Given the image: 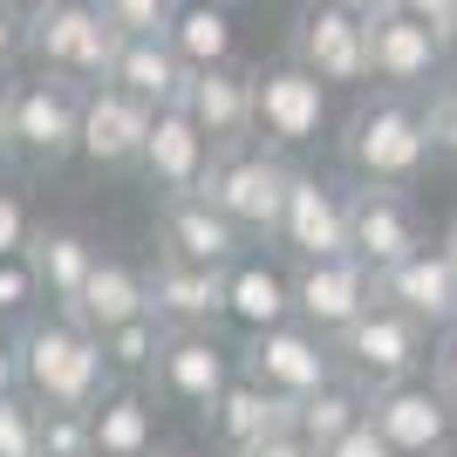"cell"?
I'll use <instances>...</instances> for the list:
<instances>
[{
	"instance_id": "cell-50",
	"label": "cell",
	"mask_w": 457,
	"mask_h": 457,
	"mask_svg": "<svg viewBox=\"0 0 457 457\" xmlns=\"http://www.w3.org/2000/svg\"><path fill=\"white\" fill-rule=\"evenodd\" d=\"M0 82H7V76H0Z\"/></svg>"
},
{
	"instance_id": "cell-32",
	"label": "cell",
	"mask_w": 457,
	"mask_h": 457,
	"mask_svg": "<svg viewBox=\"0 0 457 457\" xmlns=\"http://www.w3.org/2000/svg\"><path fill=\"white\" fill-rule=\"evenodd\" d=\"M96 7L110 14L116 35L130 41V35H171V21H178L185 0H96Z\"/></svg>"
},
{
	"instance_id": "cell-15",
	"label": "cell",
	"mask_w": 457,
	"mask_h": 457,
	"mask_svg": "<svg viewBox=\"0 0 457 457\" xmlns=\"http://www.w3.org/2000/svg\"><path fill=\"white\" fill-rule=\"evenodd\" d=\"M151 130H157L151 103H137V96L116 89V82H96L89 89V110H82V157H89L96 171H137Z\"/></svg>"
},
{
	"instance_id": "cell-42",
	"label": "cell",
	"mask_w": 457,
	"mask_h": 457,
	"mask_svg": "<svg viewBox=\"0 0 457 457\" xmlns=\"http://www.w3.org/2000/svg\"><path fill=\"white\" fill-rule=\"evenodd\" d=\"M396 7H403V14H417V21H430L437 35H444V21L457 14V0H396Z\"/></svg>"
},
{
	"instance_id": "cell-24",
	"label": "cell",
	"mask_w": 457,
	"mask_h": 457,
	"mask_svg": "<svg viewBox=\"0 0 457 457\" xmlns=\"http://www.w3.org/2000/svg\"><path fill=\"white\" fill-rule=\"evenodd\" d=\"M89 335H116V328H130L151 314V267H130V260H116V253H103L89 273V287H82V301L69 307Z\"/></svg>"
},
{
	"instance_id": "cell-27",
	"label": "cell",
	"mask_w": 457,
	"mask_h": 457,
	"mask_svg": "<svg viewBox=\"0 0 457 457\" xmlns=\"http://www.w3.org/2000/svg\"><path fill=\"white\" fill-rule=\"evenodd\" d=\"M28 260H35V273H41L48 307H55V314H69V307L82 301V287H89V273H96V260H103V253H96L76 226H35Z\"/></svg>"
},
{
	"instance_id": "cell-38",
	"label": "cell",
	"mask_w": 457,
	"mask_h": 457,
	"mask_svg": "<svg viewBox=\"0 0 457 457\" xmlns=\"http://www.w3.org/2000/svg\"><path fill=\"white\" fill-rule=\"evenodd\" d=\"M14 55H28V14L14 0H0V76L14 69Z\"/></svg>"
},
{
	"instance_id": "cell-3",
	"label": "cell",
	"mask_w": 457,
	"mask_h": 457,
	"mask_svg": "<svg viewBox=\"0 0 457 457\" xmlns=\"http://www.w3.org/2000/svg\"><path fill=\"white\" fill-rule=\"evenodd\" d=\"M294 164L287 151L273 144H232V151L212 157V178H205V198L226 212L232 226L246 232V239H280V219H287V198H294Z\"/></svg>"
},
{
	"instance_id": "cell-14",
	"label": "cell",
	"mask_w": 457,
	"mask_h": 457,
	"mask_svg": "<svg viewBox=\"0 0 457 457\" xmlns=\"http://www.w3.org/2000/svg\"><path fill=\"white\" fill-rule=\"evenodd\" d=\"M260 89V144L273 151H307L328 130V82L307 76L301 62H273L253 76Z\"/></svg>"
},
{
	"instance_id": "cell-29",
	"label": "cell",
	"mask_w": 457,
	"mask_h": 457,
	"mask_svg": "<svg viewBox=\"0 0 457 457\" xmlns=\"http://www.w3.org/2000/svg\"><path fill=\"white\" fill-rule=\"evenodd\" d=\"M362 417H369V396H362L348 376H342V382H328V389H314V396H301V437L314 444V451L342 444Z\"/></svg>"
},
{
	"instance_id": "cell-25",
	"label": "cell",
	"mask_w": 457,
	"mask_h": 457,
	"mask_svg": "<svg viewBox=\"0 0 457 457\" xmlns=\"http://www.w3.org/2000/svg\"><path fill=\"white\" fill-rule=\"evenodd\" d=\"M116 89H130L137 103H151V110H178L191 89V62L171 48V35H130L116 48V69H110Z\"/></svg>"
},
{
	"instance_id": "cell-22",
	"label": "cell",
	"mask_w": 457,
	"mask_h": 457,
	"mask_svg": "<svg viewBox=\"0 0 457 457\" xmlns=\"http://www.w3.org/2000/svg\"><path fill=\"white\" fill-rule=\"evenodd\" d=\"M382 301L417 314L430 335H451L457 328V260H451V246H423L403 267H389L382 273Z\"/></svg>"
},
{
	"instance_id": "cell-19",
	"label": "cell",
	"mask_w": 457,
	"mask_h": 457,
	"mask_svg": "<svg viewBox=\"0 0 457 457\" xmlns=\"http://www.w3.org/2000/svg\"><path fill=\"white\" fill-rule=\"evenodd\" d=\"M212 157H219V144H212L185 110H157V130H151V144H144V164H137V171H144V185H151L157 198H191V191H205Z\"/></svg>"
},
{
	"instance_id": "cell-20",
	"label": "cell",
	"mask_w": 457,
	"mask_h": 457,
	"mask_svg": "<svg viewBox=\"0 0 457 457\" xmlns=\"http://www.w3.org/2000/svg\"><path fill=\"white\" fill-rule=\"evenodd\" d=\"M280 246L294 253V267L348 253V191L328 185L321 171H301L294 198H287V219H280Z\"/></svg>"
},
{
	"instance_id": "cell-17",
	"label": "cell",
	"mask_w": 457,
	"mask_h": 457,
	"mask_svg": "<svg viewBox=\"0 0 457 457\" xmlns=\"http://www.w3.org/2000/svg\"><path fill=\"white\" fill-rule=\"evenodd\" d=\"M157 239H164L157 253L191 260V267H232V260H246V246H253L205 191H191V198H157Z\"/></svg>"
},
{
	"instance_id": "cell-28",
	"label": "cell",
	"mask_w": 457,
	"mask_h": 457,
	"mask_svg": "<svg viewBox=\"0 0 457 457\" xmlns=\"http://www.w3.org/2000/svg\"><path fill=\"white\" fill-rule=\"evenodd\" d=\"M171 48L191 69H226L232 62V7H205V0H185L171 21Z\"/></svg>"
},
{
	"instance_id": "cell-11",
	"label": "cell",
	"mask_w": 457,
	"mask_h": 457,
	"mask_svg": "<svg viewBox=\"0 0 457 457\" xmlns=\"http://www.w3.org/2000/svg\"><path fill=\"white\" fill-rule=\"evenodd\" d=\"M382 301V273L362 267L355 253H335V260H301L294 267V307H301L307 328H321L328 342L348 335L369 307Z\"/></svg>"
},
{
	"instance_id": "cell-30",
	"label": "cell",
	"mask_w": 457,
	"mask_h": 457,
	"mask_svg": "<svg viewBox=\"0 0 457 457\" xmlns=\"http://www.w3.org/2000/svg\"><path fill=\"white\" fill-rule=\"evenodd\" d=\"M164 342H171V328L157 321V314H144V321L116 328V335H103L116 382H151V376H157V362H164Z\"/></svg>"
},
{
	"instance_id": "cell-33",
	"label": "cell",
	"mask_w": 457,
	"mask_h": 457,
	"mask_svg": "<svg viewBox=\"0 0 457 457\" xmlns=\"http://www.w3.org/2000/svg\"><path fill=\"white\" fill-rule=\"evenodd\" d=\"M0 457H41V403L0 396Z\"/></svg>"
},
{
	"instance_id": "cell-46",
	"label": "cell",
	"mask_w": 457,
	"mask_h": 457,
	"mask_svg": "<svg viewBox=\"0 0 457 457\" xmlns=\"http://www.w3.org/2000/svg\"><path fill=\"white\" fill-rule=\"evenodd\" d=\"M444 55H451V62H457V14H451V21H444Z\"/></svg>"
},
{
	"instance_id": "cell-10",
	"label": "cell",
	"mask_w": 457,
	"mask_h": 457,
	"mask_svg": "<svg viewBox=\"0 0 457 457\" xmlns=\"http://www.w3.org/2000/svg\"><path fill=\"white\" fill-rule=\"evenodd\" d=\"M287 62H301L328 89H355V82H369V21L348 14L342 0H307L294 14V55Z\"/></svg>"
},
{
	"instance_id": "cell-13",
	"label": "cell",
	"mask_w": 457,
	"mask_h": 457,
	"mask_svg": "<svg viewBox=\"0 0 457 457\" xmlns=\"http://www.w3.org/2000/svg\"><path fill=\"white\" fill-rule=\"evenodd\" d=\"M423 246H430V239H423V219H417V205H410V191H396V185L348 191V253H355L362 267L389 273Z\"/></svg>"
},
{
	"instance_id": "cell-4",
	"label": "cell",
	"mask_w": 457,
	"mask_h": 457,
	"mask_svg": "<svg viewBox=\"0 0 457 457\" xmlns=\"http://www.w3.org/2000/svg\"><path fill=\"white\" fill-rule=\"evenodd\" d=\"M335 355H342V376L355 382L362 396H376V389L410 382V376H423V369L437 362V335H430L417 314H403L396 301H376L348 335H335Z\"/></svg>"
},
{
	"instance_id": "cell-41",
	"label": "cell",
	"mask_w": 457,
	"mask_h": 457,
	"mask_svg": "<svg viewBox=\"0 0 457 457\" xmlns=\"http://www.w3.org/2000/svg\"><path fill=\"white\" fill-rule=\"evenodd\" d=\"M246 457H321V451H314V444H307L301 430H287V437H267V444H253Z\"/></svg>"
},
{
	"instance_id": "cell-2",
	"label": "cell",
	"mask_w": 457,
	"mask_h": 457,
	"mask_svg": "<svg viewBox=\"0 0 457 457\" xmlns=\"http://www.w3.org/2000/svg\"><path fill=\"white\" fill-rule=\"evenodd\" d=\"M430 157H437L430 116H423L417 96H396V89L369 96L342 130V164L355 171V185H396L403 191L423 178Z\"/></svg>"
},
{
	"instance_id": "cell-44",
	"label": "cell",
	"mask_w": 457,
	"mask_h": 457,
	"mask_svg": "<svg viewBox=\"0 0 457 457\" xmlns=\"http://www.w3.org/2000/svg\"><path fill=\"white\" fill-rule=\"evenodd\" d=\"M348 14H362V21H376V14H389V7H396V0H342Z\"/></svg>"
},
{
	"instance_id": "cell-40",
	"label": "cell",
	"mask_w": 457,
	"mask_h": 457,
	"mask_svg": "<svg viewBox=\"0 0 457 457\" xmlns=\"http://www.w3.org/2000/svg\"><path fill=\"white\" fill-rule=\"evenodd\" d=\"M0 396H21V342L0 328Z\"/></svg>"
},
{
	"instance_id": "cell-34",
	"label": "cell",
	"mask_w": 457,
	"mask_h": 457,
	"mask_svg": "<svg viewBox=\"0 0 457 457\" xmlns=\"http://www.w3.org/2000/svg\"><path fill=\"white\" fill-rule=\"evenodd\" d=\"M41 301V273H35V260L28 253H14V260H0V321L14 314V321H35L28 307Z\"/></svg>"
},
{
	"instance_id": "cell-1",
	"label": "cell",
	"mask_w": 457,
	"mask_h": 457,
	"mask_svg": "<svg viewBox=\"0 0 457 457\" xmlns=\"http://www.w3.org/2000/svg\"><path fill=\"white\" fill-rule=\"evenodd\" d=\"M14 342H21V396H35L41 410H96L116 389L103 335H89L76 314H35L14 328Z\"/></svg>"
},
{
	"instance_id": "cell-49",
	"label": "cell",
	"mask_w": 457,
	"mask_h": 457,
	"mask_svg": "<svg viewBox=\"0 0 457 457\" xmlns=\"http://www.w3.org/2000/svg\"><path fill=\"white\" fill-rule=\"evenodd\" d=\"M205 7H232V0H205Z\"/></svg>"
},
{
	"instance_id": "cell-43",
	"label": "cell",
	"mask_w": 457,
	"mask_h": 457,
	"mask_svg": "<svg viewBox=\"0 0 457 457\" xmlns=\"http://www.w3.org/2000/svg\"><path fill=\"white\" fill-rule=\"evenodd\" d=\"M14 157V89L0 82V164Z\"/></svg>"
},
{
	"instance_id": "cell-23",
	"label": "cell",
	"mask_w": 457,
	"mask_h": 457,
	"mask_svg": "<svg viewBox=\"0 0 457 457\" xmlns=\"http://www.w3.org/2000/svg\"><path fill=\"white\" fill-rule=\"evenodd\" d=\"M301 321V307H294V273L246 253V260H232L226 267V328L239 335H267V328H287Z\"/></svg>"
},
{
	"instance_id": "cell-9",
	"label": "cell",
	"mask_w": 457,
	"mask_h": 457,
	"mask_svg": "<svg viewBox=\"0 0 457 457\" xmlns=\"http://www.w3.org/2000/svg\"><path fill=\"white\" fill-rule=\"evenodd\" d=\"M444 69H451V55H444V35L430 21L403 14V7L369 21V82H376V89L430 96L444 82Z\"/></svg>"
},
{
	"instance_id": "cell-36",
	"label": "cell",
	"mask_w": 457,
	"mask_h": 457,
	"mask_svg": "<svg viewBox=\"0 0 457 457\" xmlns=\"http://www.w3.org/2000/svg\"><path fill=\"white\" fill-rule=\"evenodd\" d=\"M321 457H403V451H396V444H389V437L376 430V423L362 417V423H355V430H348L342 444H328Z\"/></svg>"
},
{
	"instance_id": "cell-39",
	"label": "cell",
	"mask_w": 457,
	"mask_h": 457,
	"mask_svg": "<svg viewBox=\"0 0 457 457\" xmlns=\"http://www.w3.org/2000/svg\"><path fill=\"white\" fill-rule=\"evenodd\" d=\"M430 376H437V389L457 403V328H451V335H437V362H430Z\"/></svg>"
},
{
	"instance_id": "cell-26",
	"label": "cell",
	"mask_w": 457,
	"mask_h": 457,
	"mask_svg": "<svg viewBox=\"0 0 457 457\" xmlns=\"http://www.w3.org/2000/svg\"><path fill=\"white\" fill-rule=\"evenodd\" d=\"M157 389L151 382H116L96 403V457H157Z\"/></svg>"
},
{
	"instance_id": "cell-7",
	"label": "cell",
	"mask_w": 457,
	"mask_h": 457,
	"mask_svg": "<svg viewBox=\"0 0 457 457\" xmlns=\"http://www.w3.org/2000/svg\"><path fill=\"white\" fill-rule=\"evenodd\" d=\"M232 382H239V348L219 335V328H171V342H164V362H157L151 389L178 410H198L212 417L219 396H226Z\"/></svg>"
},
{
	"instance_id": "cell-6",
	"label": "cell",
	"mask_w": 457,
	"mask_h": 457,
	"mask_svg": "<svg viewBox=\"0 0 457 457\" xmlns=\"http://www.w3.org/2000/svg\"><path fill=\"white\" fill-rule=\"evenodd\" d=\"M14 89V157L28 171H62L82 157V110H89V82L69 76H28Z\"/></svg>"
},
{
	"instance_id": "cell-45",
	"label": "cell",
	"mask_w": 457,
	"mask_h": 457,
	"mask_svg": "<svg viewBox=\"0 0 457 457\" xmlns=\"http://www.w3.org/2000/svg\"><path fill=\"white\" fill-rule=\"evenodd\" d=\"M157 457H226V451H219V444H212V451H198V444H171V451H157Z\"/></svg>"
},
{
	"instance_id": "cell-31",
	"label": "cell",
	"mask_w": 457,
	"mask_h": 457,
	"mask_svg": "<svg viewBox=\"0 0 457 457\" xmlns=\"http://www.w3.org/2000/svg\"><path fill=\"white\" fill-rule=\"evenodd\" d=\"M41 457H96V410H41Z\"/></svg>"
},
{
	"instance_id": "cell-18",
	"label": "cell",
	"mask_w": 457,
	"mask_h": 457,
	"mask_svg": "<svg viewBox=\"0 0 457 457\" xmlns=\"http://www.w3.org/2000/svg\"><path fill=\"white\" fill-rule=\"evenodd\" d=\"M205 423H212V444L226 457H246L253 444L301 430V396H280V389H267V382H253L246 369H239V382L219 396V410H212Z\"/></svg>"
},
{
	"instance_id": "cell-8",
	"label": "cell",
	"mask_w": 457,
	"mask_h": 457,
	"mask_svg": "<svg viewBox=\"0 0 457 457\" xmlns=\"http://www.w3.org/2000/svg\"><path fill=\"white\" fill-rule=\"evenodd\" d=\"M239 369L253 382H267L280 396H314L328 382H342V355L321 328L307 321H287V328H267V335H246L239 342Z\"/></svg>"
},
{
	"instance_id": "cell-21",
	"label": "cell",
	"mask_w": 457,
	"mask_h": 457,
	"mask_svg": "<svg viewBox=\"0 0 457 457\" xmlns=\"http://www.w3.org/2000/svg\"><path fill=\"white\" fill-rule=\"evenodd\" d=\"M151 314L164 328H226V267H191L157 253L151 260Z\"/></svg>"
},
{
	"instance_id": "cell-37",
	"label": "cell",
	"mask_w": 457,
	"mask_h": 457,
	"mask_svg": "<svg viewBox=\"0 0 457 457\" xmlns=\"http://www.w3.org/2000/svg\"><path fill=\"white\" fill-rule=\"evenodd\" d=\"M28 239H35V226H28V212H21L14 191H0V260H14V253H28Z\"/></svg>"
},
{
	"instance_id": "cell-47",
	"label": "cell",
	"mask_w": 457,
	"mask_h": 457,
	"mask_svg": "<svg viewBox=\"0 0 457 457\" xmlns=\"http://www.w3.org/2000/svg\"><path fill=\"white\" fill-rule=\"evenodd\" d=\"M21 14H41V7H55V0H14Z\"/></svg>"
},
{
	"instance_id": "cell-48",
	"label": "cell",
	"mask_w": 457,
	"mask_h": 457,
	"mask_svg": "<svg viewBox=\"0 0 457 457\" xmlns=\"http://www.w3.org/2000/svg\"><path fill=\"white\" fill-rule=\"evenodd\" d=\"M444 246H451V260H457V226H451V232H444Z\"/></svg>"
},
{
	"instance_id": "cell-12",
	"label": "cell",
	"mask_w": 457,
	"mask_h": 457,
	"mask_svg": "<svg viewBox=\"0 0 457 457\" xmlns=\"http://www.w3.org/2000/svg\"><path fill=\"white\" fill-rule=\"evenodd\" d=\"M369 423H376L403 457H451L457 403L437 389V376H410V382H389V389L369 396Z\"/></svg>"
},
{
	"instance_id": "cell-5",
	"label": "cell",
	"mask_w": 457,
	"mask_h": 457,
	"mask_svg": "<svg viewBox=\"0 0 457 457\" xmlns=\"http://www.w3.org/2000/svg\"><path fill=\"white\" fill-rule=\"evenodd\" d=\"M116 48H123V35L96 0H55V7L28 14V55L41 62V76H69L96 89V82H110Z\"/></svg>"
},
{
	"instance_id": "cell-35",
	"label": "cell",
	"mask_w": 457,
	"mask_h": 457,
	"mask_svg": "<svg viewBox=\"0 0 457 457\" xmlns=\"http://www.w3.org/2000/svg\"><path fill=\"white\" fill-rule=\"evenodd\" d=\"M423 116H430V137H437V157L457 164V76H444L437 89L423 96Z\"/></svg>"
},
{
	"instance_id": "cell-16",
	"label": "cell",
	"mask_w": 457,
	"mask_h": 457,
	"mask_svg": "<svg viewBox=\"0 0 457 457\" xmlns=\"http://www.w3.org/2000/svg\"><path fill=\"white\" fill-rule=\"evenodd\" d=\"M253 76H260V69H239V62H226V69H191V89H185L178 110H185L219 151L253 144V137H260V89H253Z\"/></svg>"
}]
</instances>
